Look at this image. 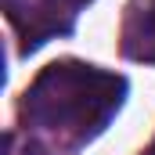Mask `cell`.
I'll return each mask as SVG.
<instances>
[{
  "mask_svg": "<svg viewBox=\"0 0 155 155\" xmlns=\"http://www.w3.org/2000/svg\"><path fill=\"white\" fill-rule=\"evenodd\" d=\"M123 76L83 61H54L25 90L22 116L58 141L87 144L112 123V116L123 108Z\"/></svg>",
  "mask_w": 155,
  "mask_h": 155,
  "instance_id": "6da1fadb",
  "label": "cell"
},
{
  "mask_svg": "<svg viewBox=\"0 0 155 155\" xmlns=\"http://www.w3.org/2000/svg\"><path fill=\"white\" fill-rule=\"evenodd\" d=\"M83 4L90 0H7V15L22 36V51H36L43 40L69 33Z\"/></svg>",
  "mask_w": 155,
  "mask_h": 155,
  "instance_id": "7a4b0ae2",
  "label": "cell"
},
{
  "mask_svg": "<svg viewBox=\"0 0 155 155\" xmlns=\"http://www.w3.org/2000/svg\"><path fill=\"white\" fill-rule=\"evenodd\" d=\"M123 54L155 65V0H134L123 18Z\"/></svg>",
  "mask_w": 155,
  "mask_h": 155,
  "instance_id": "3957f363",
  "label": "cell"
},
{
  "mask_svg": "<svg viewBox=\"0 0 155 155\" xmlns=\"http://www.w3.org/2000/svg\"><path fill=\"white\" fill-rule=\"evenodd\" d=\"M25 155H47V152H43V148H36V144H29V148H25Z\"/></svg>",
  "mask_w": 155,
  "mask_h": 155,
  "instance_id": "277c9868",
  "label": "cell"
},
{
  "mask_svg": "<svg viewBox=\"0 0 155 155\" xmlns=\"http://www.w3.org/2000/svg\"><path fill=\"white\" fill-rule=\"evenodd\" d=\"M141 155H155V141H152V144H148V148H144Z\"/></svg>",
  "mask_w": 155,
  "mask_h": 155,
  "instance_id": "5b68a950",
  "label": "cell"
}]
</instances>
